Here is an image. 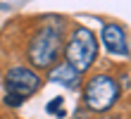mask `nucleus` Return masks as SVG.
I'll return each mask as SVG.
<instances>
[{"instance_id": "nucleus-1", "label": "nucleus", "mask_w": 131, "mask_h": 119, "mask_svg": "<svg viewBox=\"0 0 131 119\" xmlns=\"http://www.w3.org/2000/svg\"><path fill=\"white\" fill-rule=\"evenodd\" d=\"M95 55H98V43L93 31L86 26H76L67 43V64L76 74H81V71H88V67L95 62Z\"/></svg>"}, {"instance_id": "nucleus-2", "label": "nucleus", "mask_w": 131, "mask_h": 119, "mask_svg": "<svg viewBox=\"0 0 131 119\" xmlns=\"http://www.w3.org/2000/svg\"><path fill=\"white\" fill-rule=\"evenodd\" d=\"M60 41H62L60 26H50V24H45V26L31 38V45H29V60H31L36 67H50L52 62H55L57 52H60Z\"/></svg>"}, {"instance_id": "nucleus-3", "label": "nucleus", "mask_w": 131, "mask_h": 119, "mask_svg": "<svg viewBox=\"0 0 131 119\" xmlns=\"http://www.w3.org/2000/svg\"><path fill=\"white\" fill-rule=\"evenodd\" d=\"M119 98V86L112 76H105V74H98L88 81L86 91H83V100L86 105L93 110V112H105L110 110Z\"/></svg>"}, {"instance_id": "nucleus-4", "label": "nucleus", "mask_w": 131, "mask_h": 119, "mask_svg": "<svg viewBox=\"0 0 131 119\" xmlns=\"http://www.w3.org/2000/svg\"><path fill=\"white\" fill-rule=\"evenodd\" d=\"M5 83H7L10 95H17V98L24 100L26 95H31V93L38 91L41 79H38L36 71L26 69V67H12V69L5 74Z\"/></svg>"}, {"instance_id": "nucleus-5", "label": "nucleus", "mask_w": 131, "mask_h": 119, "mask_svg": "<svg viewBox=\"0 0 131 119\" xmlns=\"http://www.w3.org/2000/svg\"><path fill=\"white\" fill-rule=\"evenodd\" d=\"M103 45L107 48V52L112 55H126L129 45H126V34L119 24H107L103 26Z\"/></svg>"}, {"instance_id": "nucleus-6", "label": "nucleus", "mask_w": 131, "mask_h": 119, "mask_svg": "<svg viewBox=\"0 0 131 119\" xmlns=\"http://www.w3.org/2000/svg\"><path fill=\"white\" fill-rule=\"evenodd\" d=\"M50 81H55V83H62V86H69V88H76L79 86V74L72 69L64 62V64H57V67H52L50 69Z\"/></svg>"}, {"instance_id": "nucleus-7", "label": "nucleus", "mask_w": 131, "mask_h": 119, "mask_svg": "<svg viewBox=\"0 0 131 119\" xmlns=\"http://www.w3.org/2000/svg\"><path fill=\"white\" fill-rule=\"evenodd\" d=\"M60 105H62V98H55V100H52L50 105H48V112L57 114V117H64V112H62V110H60Z\"/></svg>"}, {"instance_id": "nucleus-8", "label": "nucleus", "mask_w": 131, "mask_h": 119, "mask_svg": "<svg viewBox=\"0 0 131 119\" xmlns=\"http://www.w3.org/2000/svg\"><path fill=\"white\" fill-rule=\"evenodd\" d=\"M5 102H7V105H14V107H17L19 102H21V98H17V95H10V93H7V100H5Z\"/></svg>"}]
</instances>
